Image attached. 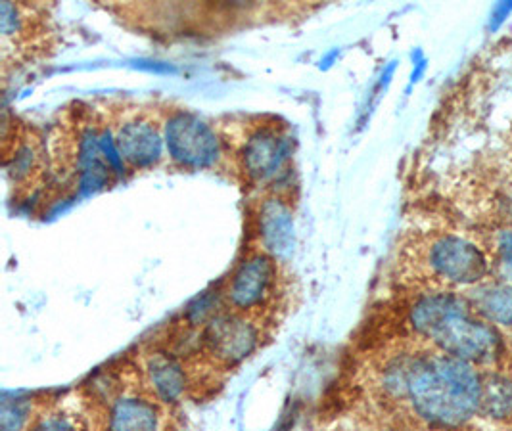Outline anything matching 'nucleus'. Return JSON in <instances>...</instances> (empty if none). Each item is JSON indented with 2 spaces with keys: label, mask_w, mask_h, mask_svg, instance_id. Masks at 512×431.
I'll list each match as a JSON object with an SVG mask.
<instances>
[{
  "label": "nucleus",
  "mask_w": 512,
  "mask_h": 431,
  "mask_svg": "<svg viewBox=\"0 0 512 431\" xmlns=\"http://www.w3.org/2000/svg\"><path fill=\"white\" fill-rule=\"evenodd\" d=\"M29 431H91L83 397L39 403Z\"/></svg>",
  "instance_id": "4468645a"
},
{
  "label": "nucleus",
  "mask_w": 512,
  "mask_h": 431,
  "mask_svg": "<svg viewBox=\"0 0 512 431\" xmlns=\"http://www.w3.org/2000/svg\"><path fill=\"white\" fill-rule=\"evenodd\" d=\"M512 16V2H497L491 6L488 18V31L495 33Z\"/></svg>",
  "instance_id": "a211bd4d"
},
{
  "label": "nucleus",
  "mask_w": 512,
  "mask_h": 431,
  "mask_svg": "<svg viewBox=\"0 0 512 431\" xmlns=\"http://www.w3.org/2000/svg\"><path fill=\"white\" fill-rule=\"evenodd\" d=\"M495 267L503 280L512 284V228L499 232L495 240Z\"/></svg>",
  "instance_id": "f3484780"
},
{
  "label": "nucleus",
  "mask_w": 512,
  "mask_h": 431,
  "mask_svg": "<svg viewBox=\"0 0 512 431\" xmlns=\"http://www.w3.org/2000/svg\"><path fill=\"white\" fill-rule=\"evenodd\" d=\"M476 313L495 328L512 330V284L511 282H484L466 295Z\"/></svg>",
  "instance_id": "2eb2a0df"
},
{
  "label": "nucleus",
  "mask_w": 512,
  "mask_h": 431,
  "mask_svg": "<svg viewBox=\"0 0 512 431\" xmlns=\"http://www.w3.org/2000/svg\"><path fill=\"white\" fill-rule=\"evenodd\" d=\"M269 322L221 307L196 328V361L208 370H233L263 347ZM194 328V326H192Z\"/></svg>",
  "instance_id": "6e6552de"
},
{
  "label": "nucleus",
  "mask_w": 512,
  "mask_h": 431,
  "mask_svg": "<svg viewBox=\"0 0 512 431\" xmlns=\"http://www.w3.org/2000/svg\"><path fill=\"white\" fill-rule=\"evenodd\" d=\"M108 127L117 159L125 171H150L165 159L160 108L123 106L108 110Z\"/></svg>",
  "instance_id": "9d476101"
},
{
  "label": "nucleus",
  "mask_w": 512,
  "mask_h": 431,
  "mask_svg": "<svg viewBox=\"0 0 512 431\" xmlns=\"http://www.w3.org/2000/svg\"><path fill=\"white\" fill-rule=\"evenodd\" d=\"M386 431H407V430H401V428H390V430Z\"/></svg>",
  "instance_id": "6ab92c4d"
},
{
  "label": "nucleus",
  "mask_w": 512,
  "mask_h": 431,
  "mask_svg": "<svg viewBox=\"0 0 512 431\" xmlns=\"http://www.w3.org/2000/svg\"><path fill=\"white\" fill-rule=\"evenodd\" d=\"M407 322L419 343L474 364L491 368L505 359V340L480 317L470 299L453 290L420 294L407 311Z\"/></svg>",
  "instance_id": "f03ea898"
},
{
  "label": "nucleus",
  "mask_w": 512,
  "mask_h": 431,
  "mask_svg": "<svg viewBox=\"0 0 512 431\" xmlns=\"http://www.w3.org/2000/svg\"><path fill=\"white\" fill-rule=\"evenodd\" d=\"M252 232L256 238V244L252 248L269 253L284 267L288 265L296 244L294 209L288 194H257V200L252 207Z\"/></svg>",
  "instance_id": "f8f14e48"
},
{
  "label": "nucleus",
  "mask_w": 512,
  "mask_h": 431,
  "mask_svg": "<svg viewBox=\"0 0 512 431\" xmlns=\"http://www.w3.org/2000/svg\"><path fill=\"white\" fill-rule=\"evenodd\" d=\"M165 159L179 171H229V150L219 129L202 115L183 106L163 104Z\"/></svg>",
  "instance_id": "423d86ee"
},
{
  "label": "nucleus",
  "mask_w": 512,
  "mask_h": 431,
  "mask_svg": "<svg viewBox=\"0 0 512 431\" xmlns=\"http://www.w3.org/2000/svg\"><path fill=\"white\" fill-rule=\"evenodd\" d=\"M419 267L436 284L468 290L484 284L491 273L486 251L470 238L451 232H440L420 242Z\"/></svg>",
  "instance_id": "1a4fd4ad"
},
{
  "label": "nucleus",
  "mask_w": 512,
  "mask_h": 431,
  "mask_svg": "<svg viewBox=\"0 0 512 431\" xmlns=\"http://www.w3.org/2000/svg\"><path fill=\"white\" fill-rule=\"evenodd\" d=\"M52 150L50 169L60 186L77 190H96L112 184L116 177L117 158L110 140L108 121L94 110H79L60 125Z\"/></svg>",
  "instance_id": "20e7f679"
},
{
  "label": "nucleus",
  "mask_w": 512,
  "mask_h": 431,
  "mask_svg": "<svg viewBox=\"0 0 512 431\" xmlns=\"http://www.w3.org/2000/svg\"><path fill=\"white\" fill-rule=\"evenodd\" d=\"M286 286V267L269 253L250 248L229 274L221 301L229 311L271 322L284 307Z\"/></svg>",
  "instance_id": "0eeeda50"
},
{
  "label": "nucleus",
  "mask_w": 512,
  "mask_h": 431,
  "mask_svg": "<svg viewBox=\"0 0 512 431\" xmlns=\"http://www.w3.org/2000/svg\"><path fill=\"white\" fill-rule=\"evenodd\" d=\"M374 391L388 403L409 410L436 430H453L480 414V368L419 343L399 349L373 368Z\"/></svg>",
  "instance_id": "f257e3e1"
},
{
  "label": "nucleus",
  "mask_w": 512,
  "mask_h": 431,
  "mask_svg": "<svg viewBox=\"0 0 512 431\" xmlns=\"http://www.w3.org/2000/svg\"><path fill=\"white\" fill-rule=\"evenodd\" d=\"M91 431H171L173 410L140 386L133 363L94 380L83 397Z\"/></svg>",
  "instance_id": "39448f33"
},
{
  "label": "nucleus",
  "mask_w": 512,
  "mask_h": 431,
  "mask_svg": "<svg viewBox=\"0 0 512 431\" xmlns=\"http://www.w3.org/2000/svg\"><path fill=\"white\" fill-rule=\"evenodd\" d=\"M140 386L160 403L177 409L196 387V370L179 353L163 345L142 347L133 361Z\"/></svg>",
  "instance_id": "9b49d317"
},
{
  "label": "nucleus",
  "mask_w": 512,
  "mask_h": 431,
  "mask_svg": "<svg viewBox=\"0 0 512 431\" xmlns=\"http://www.w3.org/2000/svg\"><path fill=\"white\" fill-rule=\"evenodd\" d=\"M219 129L227 142L234 181L257 194H288L284 182L292 177L294 142L286 123L275 117H246Z\"/></svg>",
  "instance_id": "7ed1b4c3"
},
{
  "label": "nucleus",
  "mask_w": 512,
  "mask_h": 431,
  "mask_svg": "<svg viewBox=\"0 0 512 431\" xmlns=\"http://www.w3.org/2000/svg\"><path fill=\"white\" fill-rule=\"evenodd\" d=\"M37 6L29 4H14V2H2V60L4 66H8L12 60L22 62L27 54V48H31V54L39 50L47 41L48 31H45L43 16L37 14Z\"/></svg>",
  "instance_id": "ddd939ff"
},
{
  "label": "nucleus",
  "mask_w": 512,
  "mask_h": 431,
  "mask_svg": "<svg viewBox=\"0 0 512 431\" xmlns=\"http://www.w3.org/2000/svg\"><path fill=\"white\" fill-rule=\"evenodd\" d=\"M480 414L491 420L512 416V380L501 372H489L482 382Z\"/></svg>",
  "instance_id": "dca6fc26"
}]
</instances>
